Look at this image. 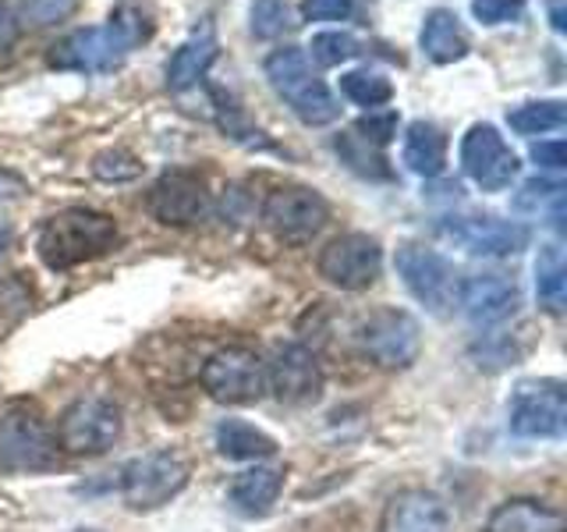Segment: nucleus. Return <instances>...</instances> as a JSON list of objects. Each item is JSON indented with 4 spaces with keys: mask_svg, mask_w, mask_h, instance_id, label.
Returning <instances> with one entry per match:
<instances>
[{
    "mask_svg": "<svg viewBox=\"0 0 567 532\" xmlns=\"http://www.w3.org/2000/svg\"><path fill=\"white\" fill-rule=\"evenodd\" d=\"M153 35V14L142 4H117L103 25L75 29L50 50V68L75 75H106L124 64V58Z\"/></svg>",
    "mask_w": 567,
    "mask_h": 532,
    "instance_id": "nucleus-1",
    "label": "nucleus"
},
{
    "mask_svg": "<svg viewBox=\"0 0 567 532\" xmlns=\"http://www.w3.org/2000/svg\"><path fill=\"white\" fill-rule=\"evenodd\" d=\"M117 221L111 213L89 209V206H68L43 221L35 235V253L50 270H75L82 263H93L117 248Z\"/></svg>",
    "mask_w": 567,
    "mask_h": 532,
    "instance_id": "nucleus-2",
    "label": "nucleus"
},
{
    "mask_svg": "<svg viewBox=\"0 0 567 532\" xmlns=\"http://www.w3.org/2000/svg\"><path fill=\"white\" fill-rule=\"evenodd\" d=\"M266 79H270L274 93L291 106V114L301 124H330L341 114V103L333 100L330 85L312 71V61L306 58V50L298 47H277L270 58L262 61Z\"/></svg>",
    "mask_w": 567,
    "mask_h": 532,
    "instance_id": "nucleus-3",
    "label": "nucleus"
},
{
    "mask_svg": "<svg viewBox=\"0 0 567 532\" xmlns=\"http://www.w3.org/2000/svg\"><path fill=\"white\" fill-rule=\"evenodd\" d=\"M121 408L106 395H85L71 401L53 430V443L64 454H103L121 437Z\"/></svg>",
    "mask_w": 567,
    "mask_h": 532,
    "instance_id": "nucleus-4",
    "label": "nucleus"
},
{
    "mask_svg": "<svg viewBox=\"0 0 567 532\" xmlns=\"http://www.w3.org/2000/svg\"><path fill=\"white\" fill-rule=\"evenodd\" d=\"M0 466L11 472H47L58 466L53 433L25 401H11L0 412Z\"/></svg>",
    "mask_w": 567,
    "mask_h": 532,
    "instance_id": "nucleus-5",
    "label": "nucleus"
},
{
    "mask_svg": "<svg viewBox=\"0 0 567 532\" xmlns=\"http://www.w3.org/2000/svg\"><path fill=\"white\" fill-rule=\"evenodd\" d=\"M188 487V461L177 451H153L128 461L121 472V497L132 511H156Z\"/></svg>",
    "mask_w": 567,
    "mask_h": 532,
    "instance_id": "nucleus-6",
    "label": "nucleus"
},
{
    "mask_svg": "<svg viewBox=\"0 0 567 532\" xmlns=\"http://www.w3.org/2000/svg\"><path fill=\"white\" fill-rule=\"evenodd\" d=\"M203 390L220 405H252L266 390V362L252 348H220L203 362Z\"/></svg>",
    "mask_w": 567,
    "mask_h": 532,
    "instance_id": "nucleus-7",
    "label": "nucleus"
},
{
    "mask_svg": "<svg viewBox=\"0 0 567 532\" xmlns=\"http://www.w3.org/2000/svg\"><path fill=\"white\" fill-rule=\"evenodd\" d=\"M330 221V206L316 188L306 185H280L262 200V224L280 242L301 245L316 238Z\"/></svg>",
    "mask_w": 567,
    "mask_h": 532,
    "instance_id": "nucleus-8",
    "label": "nucleus"
},
{
    "mask_svg": "<svg viewBox=\"0 0 567 532\" xmlns=\"http://www.w3.org/2000/svg\"><path fill=\"white\" fill-rule=\"evenodd\" d=\"M394 266L404 280V288L412 291L430 313H447L457 301V270L451 259H443L440 253L415 242L398 245Z\"/></svg>",
    "mask_w": 567,
    "mask_h": 532,
    "instance_id": "nucleus-9",
    "label": "nucleus"
},
{
    "mask_svg": "<svg viewBox=\"0 0 567 532\" xmlns=\"http://www.w3.org/2000/svg\"><path fill=\"white\" fill-rule=\"evenodd\" d=\"M507 426L514 437L546 440L560 437L567 426V398L557 380H525L514 387L507 405Z\"/></svg>",
    "mask_w": 567,
    "mask_h": 532,
    "instance_id": "nucleus-10",
    "label": "nucleus"
},
{
    "mask_svg": "<svg viewBox=\"0 0 567 532\" xmlns=\"http://www.w3.org/2000/svg\"><path fill=\"white\" fill-rule=\"evenodd\" d=\"M362 355L380 369H408L422 351L419 324L401 309H380L359 327Z\"/></svg>",
    "mask_w": 567,
    "mask_h": 532,
    "instance_id": "nucleus-11",
    "label": "nucleus"
},
{
    "mask_svg": "<svg viewBox=\"0 0 567 532\" xmlns=\"http://www.w3.org/2000/svg\"><path fill=\"white\" fill-rule=\"evenodd\" d=\"M461 167L483 192H504L518 177V156L507 146L501 129L489 121H478L461 139Z\"/></svg>",
    "mask_w": 567,
    "mask_h": 532,
    "instance_id": "nucleus-12",
    "label": "nucleus"
},
{
    "mask_svg": "<svg viewBox=\"0 0 567 532\" xmlns=\"http://www.w3.org/2000/svg\"><path fill=\"white\" fill-rule=\"evenodd\" d=\"M319 277L330 280L341 291H362L369 284H377L383 270V248L377 238L351 231V235L333 238L323 253H319Z\"/></svg>",
    "mask_w": 567,
    "mask_h": 532,
    "instance_id": "nucleus-13",
    "label": "nucleus"
},
{
    "mask_svg": "<svg viewBox=\"0 0 567 532\" xmlns=\"http://www.w3.org/2000/svg\"><path fill=\"white\" fill-rule=\"evenodd\" d=\"M146 209L167 227H195L209 221L213 195L195 171H167L156 177V185L146 195Z\"/></svg>",
    "mask_w": 567,
    "mask_h": 532,
    "instance_id": "nucleus-14",
    "label": "nucleus"
},
{
    "mask_svg": "<svg viewBox=\"0 0 567 532\" xmlns=\"http://www.w3.org/2000/svg\"><path fill=\"white\" fill-rule=\"evenodd\" d=\"M440 235L472 256H514L528 245V227L496 217H447Z\"/></svg>",
    "mask_w": 567,
    "mask_h": 532,
    "instance_id": "nucleus-15",
    "label": "nucleus"
},
{
    "mask_svg": "<svg viewBox=\"0 0 567 532\" xmlns=\"http://www.w3.org/2000/svg\"><path fill=\"white\" fill-rule=\"evenodd\" d=\"M266 387H270L284 405L316 401L319 390H323V369H319L316 351L306 345H284L274 355L270 369H266Z\"/></svg>",
    "mask_w": 567,
    "mask_h": 532,
    "instance_id": "nucleus-16",
    "label": "nucleus"
},
{
    "mask_svg": "<svg viewBox=\"0 0 567 532\" xmlns=\"http://www.w3.org/2000/svg\"><path fill=\"white\" fill-rule=\"evenodd\" d=\"M522 301L518 284L504 274H475L457 284V306L475 327H493L514 316Z\"/></svg>",
    "mask_w": 567,
    "mask_h": 532,
    "instance_id": "nucleus-17",
    "label": "nucleus"
},
{
    "mask_svg": "<svg viewBox=\"0 0 567 532\" xmlns=\"http://www.w3.org/2000/svg\"><path fill=\"white\" fill-rule=\"evenodd\" d=\"M380 532H451V511L430 490H401L386 501Z\"/></svg>",
    "mask_w": 567,
    "mask_h": 532,
    "instance_id": "nucleus-18",
    "label": "nucleus"
},
{
    "mask_svg": "<svg viewBox=\"0 0 567 532\" xmlns=\"http://www.w3.org/2000/svg\"><path fill=\"white\" fill-rule=\"evenodd\" d=\"M220 53V40H217V25L209 22V18H203L199 25H195L188 32V40L174 50V58L167 61V89L171 93H188V89H195L206 71L213 68V61H217Z\"/></svg>",
    "mask_w": 567,
    "mask_h": 532,
    "instance_id": "nucleus-19",
    "label": "nucleus"
},
{
    "mask_svg": "<svg viewBox=\"0 0 567 532\" xmlns=\"http://www.w3.org/2000/svg\"><path fill=\"white\" fill-rule=\"evenodd\" d=\"M419 47L425 53V61H433L440 68L468 58V35H465V29H461L457 14L447 8H433L422 18Z\"/></svg>",
    "mask_w": 567,
    "mask_h": 532,
    "instance_id": "nucleus-20",
    "label": "nucleus"
},
{
    "mask_svg": "<svg viewBox=\"0 0 567 532\" xmlns=\"http://www.w3.org/2000/svg\"><path fill=\"white\" fill-rule=\"evenodd\" d=\"M404 167L419 177H440L447 167V135L433 121H412L404 132Z\"/></svg>",
    "mask_w": 567,
    "mask_h": 532,
    "instance_id": "nucleus-21",
    "label": "nucleus"
},
{
    "mask_svg": "<svg viewBox=\"0 0 567 532\" xmlns=\"http://www.w3.org/2000/svg\"><path fill=\"white\" fill-rule=\"evenodd\" d=\"M483 532H564V519L557 508L522 497V501H507L496 508Z\"/></svg>",
    "mask_w": 567,
    "mask_h": 532,
    "instance_id": "nucleus-22",
    "label": "nucleus"
},
{
    "mask_svg": "<svg viewBox=\"0 0 567 532\" xmlns=\"http://www.w3.org/2000/svg\"><path fill=\"white\" fill-rule=\"evenodd\" d=\"M217 451L230 461H256L277 454V440L245 419H224L217 426Z\"/></svg>",
    "mask_w": 567,
    "mask_h": 532,
    "instance_id": "nucleus-23",
    "label": "nucleus"
},
{
    "mask_svg": "<svg viewBox=\"0 0 567 532\" xmlns=\"http://www.w3.org/2000/svg\"><path fill=\"white\" fill-rule=\"evenodd\" d=\"M280 487H284V472L280 469H266V466H256L241 472L235 483H230V504L245 514H262L270 511V504L280 497Z\"/></svg>",
    "mask_w": 567,
    "mask_h": 532,
    "instance_id": "nucleus-24",
    "label": "nucleus"
},
{
    "mask_svg": "<svg viewBox=\"0 0 567 532\" xmlns=\"http://www.w3.org/2000/svg\"><path fill=\"white\" fill-rule=\"evenodd\" d=\"M536 295L546 313H560L567 301V263L557 242H546L536 256Z\"/></svg>",
    "mask_w": 567,
    "mask_h": 532,
    "instance_id": "nucleus-25",
    "label": "nucleus"
},
{
    "mask_svg": "<svg viewBox=\"0 0 567 532\" xmlns=\"http://www.w3.org/2000/svg\"><path fill=\"white\" fill-rule=\"evenodd\" d=\"M337 153H341L344 164L354 171V174H362V177H372V182H390L394 177V171L386 167V156H383V146H377V142H369L362 139L359 132H344L341 139L333 142Z\"/></svg>",
    "mask_w": 567,
    "mask_h": 532,
    "instance_id": "nucleus-26",
    "label": "nucleus"
},
{
    "mask_svg": "<svg viewBox=\"0 0 567 532\" xmlns=\"http://www.w3.org/2000/svg\"><path fill=\"white\" fill-rule=\"evenodd\" d=\"M514 209L528 213V217H549L557 227L564 221V185L554 177H532L514 195Z\"/></svg>",
    "mask_w": 567,
    "mask_h": 532,
    "instance_id": "nucleus-27",
    "label": "nucleus"
},
{
    "mask_svg": "<svg viewBox=\"0 0 567 532\" xmlns=\"http://www.w3.org/2000/svg\"><path fill=\"white\" fill-rule=\"evenodd\" d=\"M507 124L518 135H546V132H560L567 124V106L564 100H532L514 106L507 114Z\"/></svg>",
    "mask_w": 567,
    "mask_h": 532,
    "instance_id": "nucleus-28",
    "label": "nucleus"
},
{
    "mask_svg": "<svg viewBox=\"0 0 567 532\" xmlns=\"http://www.w3.org/2000/svg\"><path fill=\"white\" fill-rule=\"evenodd\" d=\"M341 93L344 100H351L354 106H365V111H377V106H386L394 100V82L380 71H369V68H354L341 75Z\"/></svg>",
    "mask_w": 567,
    "mask_h": 532,
    "instance_id": "nucleus-29",
    "label": "nucleus"
},
{
    "mask_svg": "<svg viewBox=\"0 0 567 532\" xmlns=\"http://www.w3.org/2000/svg\"><path fill=\"white\" fill-rule=\"evenodd\" d=\"M291 25L295 22L288 0H252V8H248V29H252L256 40H277Z\"/></svg>",
    "mask_w": 567,
    "mask_h": 532,
    "instance_id": "nucleus-30",
    "label": "nucleus"
},
{
    "mask_svg": "<svg viewBox=\"0 0 567 532\" xmlns=\"http://www.w3.org/2000/svg\"><path fill=\"white\" fill-rule=\"evenodd\" d=\"M309 50H312V61L323 64V68H337V64H344V61L359 58V53H362L359 40H354L351 32H341V29L312 35Z\"/></svg>",
    "mask_w": 567,
    "mask_h": 532,
    "instance_id": "nucleus-31",
    "label": "nucleus"
},
{
    "mask_svg": "<svg viewBox=\"0 0 567 532\" xmlns=\"http://www.w3.org/2000/svg\"><path fill=\"white\" fill-rule=\"evenodd\" d=\"M79 0H18V22H29L35 29H50V25H61L75 14Z\"/></svg>",
    "mask_w": 567,
    "mask_h": 532,
    "instance_id": "nucleus-32",
    "label": "nucleus"
},
{
    "mask_svg": "<svg viewBox=\"0 0 567 532\" xmlns=\"http://www.w3.org/2000/svg\"><path fill=\"white\" fill-rule=\"evenodd\" d=\"M93 174L100 177V182H132V177L142 174V164L132 156V153H124V150H103L93 156Z\"/></svg>",
    "mask_w": 567,
    "mask_h": 532,
    "instance_id": "nucleus-33",
    "label": "nucleus"
},
{
    "mask_svg": "<svg viewBox=\"0 0 567 532\" xmlns=\"http://www.w3.org/2000/svg\"><path fill=\"white\" fill-rule=\"evenodd\" d=\"M472 14L483 25H511L522 22L525 0H472Z\"/></svg>",
    "mask_w": 567,
    "mask_h": 532,
    "instance_id": "nucleus-34",
    "label": "nucleus"
},
{
    "mask_svg": "<svg viewBox=\"0 0 567 532\" xmlns=\"http://www.w3.org/2000/svg\"><path fill=\"white\" fill-rule=\"evenodd\" d=\"M306 22H348L354 18V0H301Z\"/></svg>",
    "mask_w": 567,
    "mask_h": 532,
    "instance_id": "nucleus-35",
    "label": "nucleus"
},
{
    "mask_svg": "<svg viewBox=\"0 0 567 532\" xmlns=\"http://www.w3.org/2000/svg\"><path fill=\"white\" fill-rule=\"evenodd\" d=\"M354 132L369 142H377V146H386V142L398 135V114H369L354 124Z\"/></svg>",
    "mask_w": 567,
    "mask_h": 532,
    "instance_id": "nucleus-36",
    "label": "nucleus"
},
{
    "mask_svg": "<svg viewBox=\"0 0 567 532\" xmlns=\"http://www.w3.org/2000/svg\"><path fill=\"white\" fill-rule=\"evenodd\" d=\"M18 35H22V22H18V11L8 4V0H0V58L14 50Z\"/></svg>",
    "mask_w": 567,
    "mask_h": 532,
    "instance_id": "nucleus-37",
    "label": "nucleus"
},
{
    "mask_svg": "<svg viewBox=\"0 0 567 532\" xmlns=\"http://www.w3.org/2000/svg\"><path fill=\"white\" fill-rule=\"evenodd\" d=\"M532 160H536L539 167L560 171L564 167V142L560 139H554V142H536V146H532Z\"/></svg>",
    "mask_w": 567,
    "mask_h": 532,
    "instance_id": "nucleus-38",
    "label": "nucleus"
},
{
    "mask_svg": "<svg viewBox=\"0 0 567 532\" xmlns=\"http://www.w3.org/2000/svg\"><path fill=\"white\" fill-rule=\"evenodd\" d=\"M29 192V182L18 171L11 167H0V203H8V200H22V195Z\"/></svg>",
    "mask_w": 567,
    "mask_h": 532,
    "instance_id": "nucleus-39",
    "label": "nucleus"
},
{
    "mask_svg": "<svg viewBox=\"0 0 567 532\" xmlns=\"http://www.w3.org/2000/svg\"><path fill=\"white\" fill-rule=\"evenodd\" d=\"M549 22L557 32H564V0H549Z\"/></svg>",
    "mask_w": 567,
    "mask_h": 532,
    "instance_id": "nucleus-40",
    "label": "nucleus"
},
{
    "mask_svg": "<svg viewBox=\"0 0 567 532\" xmlns=\"http://www.w3.org/2000/svg\"><path fill=\"white\" fill-rule=\"evenodd\" d=\"M8 238H11L8 231H0V256H4V245H8Z\"/></svg>",
    "mask_w": 567,
    "mask_h": 532,
    "instance_id": "nucleus-41",
    "label": "nucleus"
},
{
    "mask_svg": "<svg viewBox=\"0 0 567 532\" xmlns=\"http://www.w3.org/2000/svg\"><path fill=\"white\" fill-rule=\"evenodd\" d=\"M79 532H100V529H79Z\"/></svg>",
    "mask_w": 567,
    "mask_h": 532,
    "instance_id": "nucleus-42",
    "label": "nucleus"
}]
</instances>
